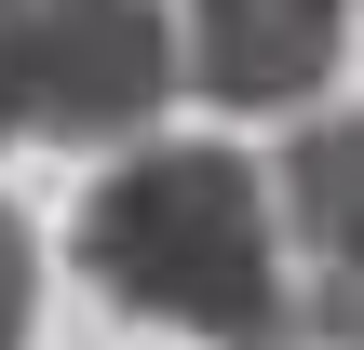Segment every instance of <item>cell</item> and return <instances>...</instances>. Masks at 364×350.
Returning <instances> with one entry per match:
<instances>
[{
  "label": "cell",
  "instance_id": "obj_1",
  "mask_svg": "<svg viewBox=\"0 0 364 350\" xmlns=\"http://www.w3.org/2000/svg\"><path fill=\"white\" fill-rule=\"evenodd\" d=\"M81 283L203 350H297V283L270 243V175L216 135L135 148L81 202Z\"/></svg>",
  "mask_w": 364,
  "mask_h": 350
},
{
  "label": "cell",
  "instance_id": "obj_2",
  "mask_svg": "<svg viewBox=\"0 0 364 350\" xmlns=\"http://www.w3.org/2000/svg\"><path fill=\"white\" fill-rule=\"evenodd\" d=\"M176 94V27L149 0H14V121L68 148L149 135Z\"/></svg>",
  "mask_w": 364,
  "mask_h": 350
},
{
  "label": "cell",
  "instance_id": "obj_3",
  "mask_svg": "<svg viewBox=\"0 0 364 350\" xmlns=\"http://www.w3.org/2000/svg\"><path fill=\"white\" fill-rule=\"evenodd\" d=\"M284 229H297V350H364V108L311 121L270 175Z\"/></svg>",
  "mask_w": 364,
  "mask_h": 350
},
{
  "label": "cell",
  "instance_id": "obj_4",
  "mask_svg": "<svg viewBox=\"0 0 364 350\" xmlns=\"http://www.w3.org/2000/svg\"><path fill=\"white\" fill-rule=\"evenodd\" d=\"M338 13L351 0H189L176 27V81L216 108H297L338 81Z\"/></svg>",
  "mask_w": 364,
  "mask_h": 350
},
{
  "label": "cell",
  "instance_id": "obj_5",
  "mask_svg": "<svg viewBox=\"0 0 364 350\" xmlns=\"http://www.w3.org/2000/svg\"><path fill=\"white\" fill-rule=\"evenodd\" d=\"M27 297H41V243H27V216L0 202V350H27Z\"/></svg>",
  "mask_w": 364,
  "mask_h": 350
},
{
  "label": "cell",
  "instance_id": "obj_6",
  "mask_svg": "<svg viewBox=\"0 0 364 350\" xmlns=\"http://www.w3.org/2000/svg\"><path fill=\"white\" fill-rule=\"evenodd\" d=\"M0 148H14V0H0Z\"/></svg>",
  "mask_w": 364,
  "mask_h": 350
}]
</instances>
